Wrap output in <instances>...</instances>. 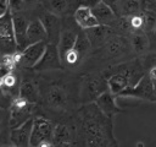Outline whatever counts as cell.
<instances>
[{
	"mask_svg": "<svg viewBox=\"0 0 156 147\" xmlns=\"http://www.w3.org/2000/svg\"><path fill=\"white\" fill-rule=\"evenodd\" d=\"M149 44V39L146 37V34L140 31V32H134L133 37H132V45L134 48V50L136 51H143L147 48Z\"/></svg>",
	"mask_w": 156,
	"mask_h": 147,
	"instance_id": "cell-24",
	"label": "cell"
},
{
	"mask_svg": "<svg viewBox=\"0 0 156 147\" xmlns=\"http://www.w3.org/2000/svg\"><path fill=\"white\" fill-rule=\"evenodd\" d=\"M127 45H128V40L124 37L113 36L105 42L104 50L107 56H117L127 49Z\"/></svg>",
	"mask_w": 156,
	"mask_h": 147,
	"instance_id": "cell-18",
	"label": "cell"
},
{
	"mask_svg": "<svg viewBox=\"0 0 156 147\" xmlns=\"http://www.w3.org/2000/svg\"><path fill=\"white\" fill-rule=\"evenodd\" d=\"M46 44L48 43L45 40H41V42H37L27 45L21 51V65H23L24 67L33 69L37 65V62L41 59L46 49Z\"/></svg>",
	"mask_w": 156,
	"mask_h": 147,
	"instance_id": "cell-8",
	"label": "cell"
},
{
	"mask_svg": "<svg viewBox=\"0 0 156 147\" xmlns=\"http://www.w3.org/2000/svg\"><path fill=\"white\" fill-rule=\"evenodd\" d=\"M33 124L34 119L29 118L21 125L13 127L10 132V141L13 146L17 147H27L30 146V137L33 131Z\"/></svg>",
	"mask_w": 156,
	"mask_h": 147,
	"instance_id": "cell-7",
	"label": "cell"
},
{
	"mask_svg": "<svg viewBox=\"0 0 156 147\" xmlns=\"http://www.w3.org/2000/svg\"><path fill=\"white\" fill-rule=\"evenodd\" d=\"M115 94L111 92V91H107V92H104L102 94H100L94 102L96 103V105L106 114V115H115L117 113H121L122 109L117 105L116 100H115Z\"/></svg>",
	"mask_w": 156,
	"mask_h": 147,
	"instance_id": "cell-13",
	"label": "cell"
},
{
	"mask_svg": "<svg viewBox=\"0 0 156 147\" xmlns=\"http://www.w3.org/2000/svg\"><path fill=\"white\" fill-rule=\"evenodd\" d=\"M46 99H48V103H49L51 107L62 108V107L66 104L67 96H66V92H65L60 86H55V85H54V86H51V87L48 89Z\"/></svg>",
	"mask_w": 156,
	"mask_h": 147,
	"instance_id": "cell-21",
	"label": "cell"
},
{
	"mask_svg": "<svg viewBox=\"0 0 156 147\" xmlns=\"http://www.w3.org/2000/svg\"><path fill=\"white\" fill-rule=\"evenodd\" d=\"M91 11L100 24L112 26L117 20V13L115 12V10L112 7H110L108 5H106L104 1L100 2L99 5H96L95 7H93Z\"/></svg>",
	"mask_w": 156,
	"mask_h": 147,
	"instance_id": "cell-14",
	"label": "cell"
},
{
	"mask_svg": "<svg viewBox=\"0 0 156 147\" xmlns=\"http://www.w3.org/2000/svg\"><path fill=\"white\" fill-rule=\"evenodd\" d=\"M12 21H13L15 37H16V42H17V50L22 51L28 45L27 31H28L29 22L27 21L26 17H23L21 15H13Z\"/></svg>",
	"mask_w": 156,
	"mask_h": 147,
	"instance_id": "cell-11",
	"label": "cell"
},
{
	"mask_svg": "<svg viewBox=\"0 0 156 147\" xmlns=\"http://www.w3.org/2000/svg\"><path fill=\"white\" fill-rule=\"evenodd\" d=\"M128 20H129V24H130L132 32H140V31H144L145 22H144V13H143V12H138V13H135V15L128 16Z\"/></svg>",
	"mask_w": 156,
	"mask_h": 147,
	"instance_id": "cell-25",
	"label": "cell"
},
{
	"mask_svg": "<svg viewBox=\"0 0 156 147\" xmlns=\"http://www.w3.org/2000/svg\"><path fill=\"white\" fill-rule=\"evenodd\" d=\"M146 2H149V4H155L156 2V0H145Z\"/></svg>",
	"mask_w": 156,
	"mask_h": 147,
	"instance_id": "cell-34",
	"label": "cell"
},
{
	"mask_svg": "<svg viewBox=\"0 0 156 147\" xmlns=\"http://www.w3.org/2000/svg\"><path fill=\"white\" fill-rule=\"evenodd\" d=\"M77 33L72 29V28H65L61 32V37H60V42H58V50H60V55H61V60L63 64V59L66 56V54L74 47L76 40H77Z\"/></svg>",
	"mask_w": 156,
	"mask_h": 147,
	"instance_id": "cell-17",
	"label": "cell"
},
{
	"mask_svg": "<svg viewBox=\"0 0 156 147\" xmlns=\"http://www.w3.org/2000/svg\"><path fill=\"white\" fill-rule=\"evenodd\" d=\"M24 5H26L24 0H10V10L12 12H18L23 10Z\"/></svg>",
	"mask_w": 156,
	"mask_h": 147,
	"instance_id": "cell-29",
	"label": "cell"
},
{
	"mask_svg": "<svg viewBox=\"0 0 156 147\" xmlns=\"http://www.w3.org/2000/svg\"><path fill=\"white\" fill-rule=\"evenodd\" d=\"M91 45H98L101 44L102 42H106L108 39V36L112 34V28L111 26L107 24H98L95 27L84 29Z\"/></svg>",
	"mask_w": 156,
	"mask_h": 147,
	"instance_id": "cell-15",
	"label": "cell"
},
{
	"mask_svg": "<svg viewBox=\"0 0 156 147\" xmlns=\"http://www.w3.org/2000/svg\"><path fill=\"white\" fill-rule=\"evenodd\" d=\"M73 141V132L67 125L58 124L55 126L52 143L54 146H67Z\"/></svg>",
	"mask_w": 156,
	"mask_h": 147,
	"instance_id": "cell-19",
	"label": "cell"
},
{
	"mask_svg": "<svg viewBox=\"0 0 156 147\" xmlns=\"http://www.w3.org/2000/svg\"><path fill=\"white\" fill-rule=\"evenodd\" d=\"M141 0H121L116 7V13L119 17H128L140 12Z\"/></svg>",
	"mask_w": 156,
	"mask_h": 147,
	"instance_id": "cell-20",
	"label": "cell"
},
{
	"mask_svg": "<svg viewBox=\"0 0 156 147\" xmlns=\"http://www.w3.org/2000/svg\"><path fill=\"white\" fill-rule=\"evenodd\" d=\"M100 2H102V0H84V1H83V5H87L88 7L93 9V7H95L96 5H99Z\"/></svg>",
	"mask_w": 156,
	"mask_h": 147,
	"instance_id": "cell-31",
	"label": "cell"
},
{
	"mask_svg": "<svg viewBox=\"0 0 156 147\" xmlns=\"http://www.w3.org/2000/svg\"><path fill=\"white\" fill-rule=\"evenodd\" d=\"M35 1H37V0H24V2L28 4V5H33Z\"/></svg>",
	"mask_w": 156,
	"mask_h": 147,
	"instance_id": "cell-33",
	"label": "cell"
},
{
	"mask_svg": "<svg viewBox=\"0 0 156 147\" xmlns=\"http://www.w3.org/2000/svg\"><path fill=\"white\" fill-rule=\"evenodd\" d=\"M74 20H76V23L82 29H88V28L100 24L99 21L96 20V17L94 16L91 9L88 7L87 5L78 6V9L74 11Z\"/></svg>",
	"mask_w": 156,
	"mask_h": 147,
	"instance_id": "cell-12",
	"label": "cell"
},
{
	"mask_svg": "<svg viewBox=\"0 0 156 147\" xmlns=\"http://www.w3.org/2000/svg\"><path fill=\"white\" fill-rule=\"evenodd\" d=\"M77 135L85 146H118L113 136L112 116L106 115L95 102L79 109Z\"/></svg>",
	"mask_w": 156,
	"mask_h": 147,
	"instance_id": "cell-1",
	"label": "cell"
},
{
	"mask_svg": "<svg viewBox=\"0 0 156 147\" xmlns=\"http://www.w3.org/2000/svg\"><path fill=\"white\" fill-rule=\"evenodd\" d=\"M54 131H55V126L50 120L45 118H35L33 124L32 137H30V146L33 147L54 146L52 143Z\"/></svg>",
	"mask_w": 156,
	"mask_h": 147,
	"instance_id": "cell-2",
	"label": "cell"
},
{
	"mask_svg": "<svg viewBox=\"0 0 156 147\" xmlns=\"http://www.w3.org/2000/svg\"><path fill=\"white\" fill-rule=\"evenodd\" d=\"M68 1L67 0H49V6L51 9V12L56 15L65 13L68 10Z\"/></svg>",
	"mask_w": 156,
	"mask_h": 147,
	"instance_id": "cell-28",
	"label": "cell"
},
{
	"mask_svg": "<svg viewBox=\"0 0 156 147\" xmlns=\"http://www.w3.org/2000/svg\"><path fill=\"white\" fill-rule=\"evenodd\" d=\"M17 77L10 72V74H6L4 76H1V89H2V93L6 94L7 92H12L13 89H17L20 91V87L17 88Z\"/></svg>",
	"mask_w": 156,
	"mask_h": 147,
	"instance_id": "cell-23",
	"label": "cell"
},
{
	"mask_svg": "<svg viewBox=\"0 0 156 147\" xmlns=\"http://www.w3.org/2000/svg\"><path fill=\"white\" fill-rule=\"evenodd\" d=\"M1 76L12 72V70L16 66L15 59H13V54H4L1 58Z\"/></svg>",
	"mask_w": 156,
	"mask_h": 147,
	"instance_id": "cell-26",
	"label": "cell"
},
{
	"mask_svg": "<svg viewBox=\"0 0 156 147\" xmlns=\"http://www.w3.org/2000/svg\"><path fill=\"white\" fill-rule=\"evenodd\" d=\"M116 97H133V98L146 99L150 102H156L154 85H152V81H151L149 74L144 75L135 85L127 87L121 93H118Z\"/></svg>",
	"mask_w": 156,
	"mask_h": 147,
	"instance_id": "cell-3",
	"label": "cell"
},
{
	"mask_svg": "<svg viewBox=\"0 0 156 147\" xmlns=\"http://www.w3.org/2000/svg\"><path fill=\"white\" fill-rule=\"evenodd\" d=\"M82 1H84V0H82Z\"/></svg>",
	"mask_w": 156,
	"mask_h": 147,
	"instance_id": "cell-35",
	"label": "cell"
},
{
	"mask_svg": "<svg viewBox=\"0 0 156 147\" xmlns=\"http://www.w3.org/2000/svg\"><path fill=\"white\" fill-rule=\"evenodd\" d=\"M32 103L27 99L22 98L21 96H16L10 105V126L11 129L21 125L27 119H29V113L32 108Z\"/></svg>",
	"mask_w": 156,
	"mask_h": 147,
	"instance_id": "cell-5",
	"label": "cell"
},
{
	"mask_svg": "<svg viewBox=\"0 0 156 147\" xmlns=\"http://www.w3.org/2000/svg\"><path fill=\"white\" fill-rule=\"evenodd\" d=\"M10 12V0H0V17Z\"/></svg>",
	"mask_w": 156,
	"mask_h": 147,
	"instance_id": "cell-30",
	"label": "cell"
},
{
	"mask_svg": "<svg viewBox=\"0 0 156 147\" xmlns=\"http://www.w3.org/2000/svg\"><path fill=\"white\" fill-rule=\"evenodd\" d=\"M107 91H110L108 81L106 78H104L102 76L90 78L84 86V96L88 102L95 100L100 94H102L104 92H107Z\"/></svg>",
	"mask_w": 156,
	"mask_h": 147,
	"instance_id": "cell-10",
	"label": "cell"
},
{
	"mask_svg": "<svg viewBox=\"0 0 156 147\" xmlns=\"http://www.w3.org/2000/svg\"><path fill=\"white\" fill-rule=\"evenodd\" d=\"M40 20L45 26L49 43L58 44L60 37H61V32H62L58 16L56 13H54V12H46V13L43 15V17Z\"/></svg>",
	"mask_w": 156,
	"mask_h": 147,
	"instance_id": "cell-9",
	"label": "cell"
},
{
	"mask_svg": "<svg viewBox=\"0 0 156 147\" xmlns=\"http://www.w3.org/2000/svg\"><path fill=\"white\" fill-rule=\"evenodd\" d=\"M62 67V60L58 50V45L55 43H48L46 49L41 56V59L33 67L35 71H45V70H56Z\"/></svg>",
	"mask_w": 156,
	"mask_h": 147,
	"instance_id": "cell-6",
	"label": "cell"
},
{
	"mask_svg": "<svg viewBox=\"0 0 156 147\" xmlns=\"http://www.w3.org/2000/svg\"><path fill=\"white\" fill-rule=\"evenodd\" d=\"M27 37H28V45L48 39V33H46L45 26L40 18H37V20H33L29 22Z\"/></svg>",
	"mask_w": 156,
	"mask_h": 147,
	"instance_id": "cell-16",
	"label": "cell"
},
{
	"mask_svg": "<svg viewBox=\"0 0 156 147\" xmlns=\"http://www.w3.org/2000/svg\"><path fill=\"white\" fill-rule=\"evenodd\" d=\"M143 13H144V22H145V26H144L145 33L154 32L156 28V13L151 10H146Z\"/></svg>",
	"mask_w": 156,
	"mask_h": 147,
	"instance_id": "cell-27",
	"label": "cell"
},
{
	"mask_svg": "<svg viewBox=\"0 0 156 147\" xmlns=\"http://www.w3.org/2000/svg\"><path fill=\"white\" fill-rule=\"evenodd\" d=\"M18 96H21L22 98L27 99L32 104H35L39 100V92H38L37 87L34 86V83L30 82V81H23L21 83L20 91H18Z\"/></svg>",
	"mask_w": 156,
	"mask_h": 147,
	"instance_id": "cell-22",
	"label": "cell"
},
{
	"mask_svg": "<svg viewBox=\"0 0 156 147\" xmlns=\"http://www.w3.org/2000/svg\"><path fill=\"white\" fill-rule=\"evenodd\" d=\"M106 5H108L110 7H112L113 10H115V12H116V7H117V5H118V2L121 1V0H102Z\"/></svg>",
	"mask_w": 156,
	"mask_h": 147,
	"instance_id": "cell-32",
	"label": "cell"
},
{
	"mask_svg": "<svg viewBox=\"0 0 156 147\" xmlns=\"http://www.w3.org/2000/svg\"><path fill=\"white\" fill-rule=\"evenodd\" d=\"M0 40L1 51L4 54H13L17 50V42L13 31V21L10 13H6L0 20Z\"/></svg>",
	"mask_w": 156,
	"mask_h": 147,
	"instance_id": "cell-4",
	"label": "cell"
}]
</instances>
